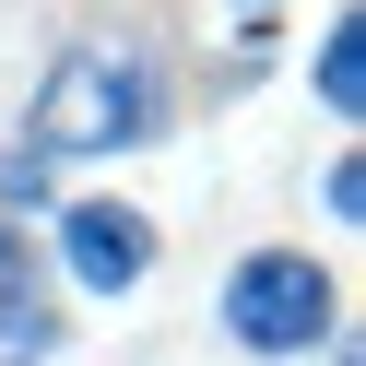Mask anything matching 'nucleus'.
<instances>
[{
  "label": "nucleus",
  "mask_w": 366,
  "mask_h": 366,
  "mask_svg": "<svg viewBox=\"0 0 366 366\" xmlns=\"http://www.w3.org/2000/svg\"><path fill=\"white\" fill-rule=\"evenodd\" d=\"M319 95H331L342 119H355V107H366V71H355V12H342V24L319 36Z\"/></svg>",
  "instance_id": "nucleus-5"
},
{
  "label": "nucleus",
  "mask_w": 366,
  "mask_h": 366,
  "mask_svg": "<svg viewBox=\"0 0 366 366\" xmlns=\"http://www.w3.org/2000/svg\"><path fill=\"white\" fill-rule=\"evenodd\" d=\"M224 331H237L248 355H307V342L331 331V272H319L307 248H248V260L224 272Z\"/></svg>",
  "instance_id": "nucleus-2"
},
{
  "label": "nucleus",
  "mask_w": 366,
  "mask_h": 366,
  "mask_svg": "<svg viewBox=\"0 0 366 366\" xmlns=\"http://www.w3.org/2000/svg\"><path fill=\"white\" fill-rule=\"evenodd\" d=\"M59 272H71L83 295H130L154 272V213H130V201H71V213H59Z\"/></svg>",
  "instance_id": "nucleus-3"
},
{
  "label": "nucleus",
  "mask_w": 366,
  "mask_h": 366,
  "mask_svg": "<svg viewBox=\"0 0 366 366\" xmlns=\"http://www.w3.org/2000/svg\"><path fill=\"white\" fill-rule=\"evenodd\" d=\"M48 355V295H36V248L0 224V366H36Z\"/></svg>",
  "instance_id": "nucleus-4"
},
{
  "label": "nucleus",
  "mask_w": 366,
  "mask_h": 366,
  "mask_svg": "<svg viewBox=\"0 0 366 366\" xmlns=\"http://www.w3.org/2000/svg\"><path fill=\"white\" fill-rule=\"evenodd\" d=\"M154 107H166V95H154V59L130 48V36H83V48H59V71L36 83L12 166H24V177H48V166H95V154L142 142Z\"/></svg>",
  "instance_id": "nucleus-1"
}]
</instances>
